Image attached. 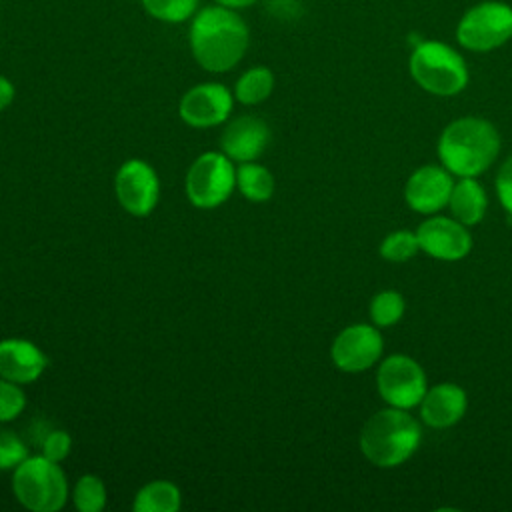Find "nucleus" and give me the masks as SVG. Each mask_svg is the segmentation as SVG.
Returning <instances> with one entry per match:
<instances>
[{"instance_id":"obj_1","label":"nucleus","mask_w":512,"mask_h":512,"mask_svg":"<svg viewBox=\"0 0 512 512\" xmlns=\"http://www.w3.org/2000/svg\"><path fill=\"white\" fill-rule=\"evenodd\" d=\"M188 38L192 56L204 70L228 72L244 58L250 30L234 8L214 4L192 16Z\"/></svg>"},{"instance_id":"obj_2","label":"nucleus","mask_w":512,"mask_h":512,"mask_svg":"<svg viewBox=\"0 0 512 512\" xmlns=\"http://www.w3.org/2000/svg\"><path fill=\"white\" fill-rule=\"evenodd\" d=\"M498 152L500 134L496 126L478 116L452 120L438 138V158L458 178H476L494 164Z\"/></svg>"},{"instance_id":"obj_3","label":"nucleus","mask_w":512,"mask_h":512,"mask_svg":"<svg viewBox=\"0 0 512 512\" xmlns=\"http://www.w3.org/2000/svg\"><path fill=\"white\" fill-rule=\"evenodd\" d=\"M420 422L402 408H382L374 412L360 430V450L378 468L404 464L420 446Z\"/></svg>"},{"instance_id":"obj_4","label":"nucleus","mask_w":512,"mask_h":512,"mask_svg":"<svg viewBox=\"0 0 512 512\" xmlns=\"http://www.w3.org/2000/svg\"><path fill=\"white\" fill-rule=\"evenodd\" d=\"M412 80L428 94L456 96L470 82V70L464 56L444 40H420L408 56Z\"/></svg>"},{"instance_id":"obj_5","label":"nucleus","mask_w":512,"mask_h":512,"mask_svg":"<svg viewBox=\"0 0 512 512\" xmlns=\"http://www.w3.org/2000/svg\"><path fill=\"white\" fill-rule=\"evenodd\" d=\"M12 492L30 512H58L68 500V482L58 462L28 456L14 468Z\"/></svg>"},{"instance_id":"obj_6","label":"nucleus","mask_w":512,"mask_h":512,"mask_svg":"<svg viewBox=\"0 0 512 512\" xmlns=\"http://www.w3.org/2000/svg\"><path fill=\"white\" fill-rule=\"evenodd\" d=\"M454 38L460 48L486 54L512 40V4L504 0H480L456 22Z\"/></svg>"},{"instance_id":"obj_7","label":"nucleus","mask_w":512,"mask_h":512,"mask_svg":"<svg viewBox=\"0 0 512 512\" xmlns=\"http://www.w3.org/2000/svg\"><path fill=\"white\" fill-rule=\"evenodd\" d=\"M236 188V168L224 152L200 154L186 174V196L196 208L224 204Z\"/></svg>"},{"instance_id":"obj_8","label":"nucleus","mask_w":512,"mask_h":512,"mask_svg":"<svg viewBox=\"0 0 512 512\" xmlns=\"http://www.w3.org/2000/svg\"><path fill=\"white\" fill-rule=\"evenodd\" d=\"M376 388L388 406L402 410L420 406L428 390L422 366L406 354H390L380 362L376 372Z\"/></svg>"},{"instance_id":"obj_9","label":"nucleus","mask_w":512,"mask_h":512,"mask_svg":"<svg viewBox=\"0 0 512 512\" xmlns=\"http://www.w3.org/2000/svg\"><path fill=\"white\" fill-rule=\"evenodd\" d=\"M114 192L120 206L132 216H148L160 196L156 170L138 158L126 160L114 178Z\"/></svg>"},{"instance_id":"obj_10","label":"nucleus","mask_w":512,"mask_h":512,"mask_svg":"<svg viewBox=\"0 0 512 512\" xmlns=\"http://www.w3.org/2000/svg\"><path fill=\"white\" fill-rule=\"evenodd\" d=\"M384 350V340L378 326L352 324L346 326L332 342L330 358L342 372L358 374L372 368Z\"/></svg>"},{"instance_id":"obj_11","label":"nucleus","mask_w":512,"mask_h":512,"mask_svg":"<svg viewBox=\"0 0 512 512\" xmlns=\"http://www.w3.org/2000/svg\"><path fill=\"white\" fill-rule=\"evenodd\" d=\"M232 92L218 82L192 86L178 104L180 118L194 128H210L228 120L232 112Z\"/></svg>"},{"instance_id":"obj_12","label":"nucleus","mask_w":512,"mask_h":512,"mask_svg":"<svg viewBox=\"0 0 512 512\" xmlns=\"http://www.w3.org/2000/svg\"><path fill=\"white\" fill-rule=\"evenodd\" d=\"M420 250L442 262H456L472 250V236L468 226L448 216H432L424 220L418 230Z\"/></svg>"},{"instance_id":"obj_13","label":"nucleus","mask_w":512,"mask_h":512,"mask_svg":"<svg viewBox=\"0 0 512 512\" xmlns=\"http://www.w3.org/2000/svg\"><path fill=\"white\" fill-rule=\"evenodd\" d=\"M452 188V174L444 166L426 164L414 170L406 180L404 200L418 214H436L448 206Z\"/></svg>"},{"instance_id":"obj_14","label":"nucleus","mask_w":512,"mask_h":512,"mask_svg":"<svg viewBox=\"0 0 512 512\" xmlns=\"http://www.w3.org/2000/svg\"><path fill=\"white\" fill-rule=\"evenodd\" d=\"M270 142L268 124L256 116L234 118L220 136L222 152L232 162H252L256 160Z\"/></svg>"},{"instance_id":"obj_15","label":"nucleus","mask_w":512,"mask_h":512,"mask_svg":"<svg viewBox=\"0 0 512 512\" xmlns=\"http://www.w3.org/2000/svg\"><path fill=\"white\" fill-rule=\"evenodd\" d=\"M46 366L48 358L34 342L22 338L0 340V378L28 384L38 380Z\"/></svg>"},{"instance_id":"obj_16","label":"nucleus","mask_w":512,"mask_h":512,"mask_svg":"<svg viewBox=\"0 0 512 512\" xmlns=\"http://www.w3.org/2000/svg\"><path fill=\"white\" fill-rule=\"evenodd\" d=\"M468 408L464 388L454 382H440L426 390L420 402V418L430 428H450L462 420Z\"/></svg>"},{"instance_id":"obj_17","label":"nucleus","mask_w":512,"mask_h":512,"mask_svg":"<svg viewBox=\"0 0 512 512\" xmlns=\"http://www.w3.org/2000/svg\"><path fill=\"white\" fill-rule=\"evenodd\" d=\"M448 208L452 218L462 222L464 226H476L488 208V196L484 186L474 176H464L454 182Z\"/></svg>"},{"instance_id":"obj_18","label":"nucleus","mask_w":512,"mask_h":512,"mask_svg":"<svg viewBox=\"0 0 512 512\" xmlns=\"http://www.w3.org/2000/svg\"><path fill=\"white\" fill-rule=\"evenodd\" d=\"M182 504L180 488L170 480H152L144 484L132 502L134 512H176Z\"/></svg>"},{"instance_id":"obj_19","label":"nucleus","mask_w":512,"mask_h":512,"mask_svg":"<svg viewBox=\"0 0 512 512\" xmlns=\"http://www.w3.org/2000/svg\"><path fill=\"white\" fill-rule=\"evenodd\" d=\"M236 188L250 202H266L274 194L272 172L258 162H240L236 168Z\"/></svg>"},{"instance_id":"obj_20","label":"nucleus","mask_w":512,"mask_h":512,"mask_svg":"<svg viewBox=\"0 0 512 512\" xmlns=\"http://www.w3.org/2000/svg\"><path fill=\"white\" fill-rule=\"evenodd\" d=\"M274 90V74L266 66H254L246 70L234 86V98L246 106L264 102Z\"/></svg>"},{"instance_id":"obj_21","label":"nucleus","mask_w":512,"mask_h":512,"mask_svg":"<svg viewBox=\"0 0 512 512\" xmlns=\"http://www.w3.org/2000/svg\"><path fill=\"white\" fill-rule=\"evenodd\" d=\"M404 296L396 290H380L370 302V318L378 328H390L404 316Z\"/></svg>"},{"instance_id":"obj_22","label":"nucleus","mask_w":512,"mask_h":512,"mask_svg":"<svg viewBox=\"0 0 512 512\" xmlns=\"http://www.w3.org/2000/svg\"><path fill=\"white\" fill-rule=\"evenodd\" d=\"M72 500L80 512H100L106 506V486L94 474H84L76 480Z\"/></svg>"},{"instance_id":"obj_23","label":"nucleus","mask_w":512,"mask_h":512,"mask_svg":"<svg viewBox=\"0 0 512 512\" xmlns=\"http://www.w3.org/2000/svg\"><path fill=\"white\" fill-rule=\"evenodd\" d=\"M142 8L156 20L180 24L198 12L200 0H140Z\"/></svg>"},{"instance_id":"obj_24","label":"nucleus","mask_w":512,"mask_h":512,"mask_svg":"<svg viewBox=\"0 0 512 512\" xmlns=\"http://www.w3.org/2000/svg\"><path fill=\"white\" fill-rule=\"evenodd\" d=\"M420 250L416 232L396 230L380 242V256L388 262H406Z\"/></svg>"},{"instance_id":"obj_25","label":"nucleus","mask_w":512,"mask_h":512,"mask_svg":"<svg viewBox=\"0 0 512 512\" xmlns=\"http://www.w3.org/2000/svg\"><path fill=\"white\" fill-rule=\"evenodd\" d=\"M26 406V394L20 384L0 378V422H10L20 416Z\"/></svg>"},{"instance_id":"obj_26","label":"nucleus","mask_w":512,"mask_h":512,"mask_svg":"<svg viewBox=\"0 0 512 512\" xmlns=\"http://www.w3.org/2000/svg\"><path fill=\"white\" fill-rule=\"evenodd\" d=\"M26 458H28V448L24 440L18 434L0 428V472L14 470Z\"/></svg>"},{"instance_id":"obj_27","label":"nucleus","mask_w":512,"mask_h":512,"mask_svg":"<svg viewBox=\"0 0 512 512\" xmlns=\"http://www.w3.org/2000/svg\"><path fill=\"white\" fill-rule=\"evenodd\" d=\"M72 448V438L66 430H52L42 440V456L52 462H62Z\"/></svg>"},{"instance_id":"obj_28","label":"nucleus","mask_w":512,"mask_h":512,"mask_svg":"<svg viewBox=\"0 0 512 512\" xmlns=\"http://www.w3.org/2000/svg\"><path fill=\"white\" fill-rule=\"evenodd\" d=\"M496 194L502 208L512 216V156H508L496 174Z\"/></svg>"},{"instance_id":"obj_29","label":"nucleus","mask_w":512,"mask_h":512,"mask_svg":"<svg viewBox=\"0 0 512 512\" xmlns=\"http://www.w3.org/2000/svg\"><path fill=\"white\" fill-rule=\"evenodd\" d=\"M14 100V84L0 74V110L8 108Z\"/></svg>"},{"instance_id":"obj_30","label":"nucleus","mask_w":512,"mask_h":512,"mask_svg":"<svg viewBox=\"0 0 512 512\" xmlns=\"http://www.w3.org/2000/svg\"><path fill=\"white\" fill-rule=\"evenodd\" d=\"M216 4H220V6H226V8H234V10H242V8H248V6H252L254 2H258V0H214Z\"/></svg>"}]
</instances>
